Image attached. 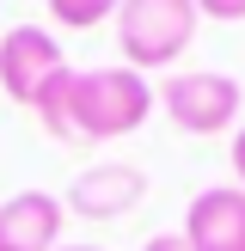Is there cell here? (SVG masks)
<instances>
[{"mask_svg": "<svg viewBox=\"0 0 245 251\" xmlns=\"http://www.w3.org/2000/svg\"><path fill=\"white\" fill-rule=\"evenodd\" d=\"M153 117V86L135 68H68L37 104V123L61 147H104Z\"/></svg>", "mask_w": 245, "mask_h": 251, "instance_id": "1", "label": "cell"}, {"mask_svg": "<svg viewBox=\"0 0 245 251\" xmlns=\"http://www.w3.org/2000/svg\"><path fill=\"white\" fill-rule=\"evenodd\" d=\"M196 25V0H122L117 6V49H122V68L147 74V68H172V61L190 49Z\"/></svg>", "mask_w": 245, "mask_h": 251, "instance_id": "2", "label": "cell"}, {"mask_svg": "<svg viewBox=\"0 0 245 251\" xmlns=\"http://www.w3.org/2000/svg\"><path fill=\"white\" fill-rule=\"evenodd\" d=\"M239 104H245L239 80H233V74H215V68L172 74V80L153 92V110H166L172 129H184V135H220V129H233V123H239Z\"/></svg>", "mask_w": 245, "mask_h": 251, "instance_id": "3", "label": "cell"}, {"mask_svg": "<svg viewBox=\"0 0 245 251\" xmlns=\"http://www.w3.org/2000/svg\"><path fill=\"white\" fill-rule=\"evenodd\" d=\"M61 74H68V55H61L55 31H43V25H12V31L0 37V92H6L12 104L37 110L43 92Z\"/></svg>", "mask_w": 245, "mask_h": 251, "instance_id": "4", "label": "cell"}, {"mask_svg": "<svg viewBox=\"0 0 245 251\" xmlns=\"http://www.w3.org/2000/svg\"><path fill=\"white\" fill-rule=\"evenodd\" d=\"M147 202V172L141 166H122V159H98L86 166L80 178L68 184L61 208H74L80 221H122Z\"/></svg>", "mask_w": 245, "mask_h": 251, "instance_id": "5", "label": "cell"}, {"mask_svg": "<svg viewBox=\"0 0 245 251\" xmlns=\"http://www.w3.org/2000/svg\"><path fill=\"white\" fill-rule=\"evenodd\" d=\"M184 239L196 251H245V190L239 184H208L190 196Z\"/></svg>", "mask_w": 245, "mask_h": 251, "instance_id": "6", "label": "cell"}, {"mask_svg": "<svg viewBox=\"0 0 245 251\" xmlns=\"http://www.w3.org/2000/svg\"><path fill=\"white\" fill-rule=\"evenodd\" d=\"M61 196L49 190H19L0 202V251H55L61 245Z\"/></svg>", "mask_w": 245, "mask_h": 251, "instance_id": "7", "label": "cell"}, {"mask_svg": "<svg viewBox=\"0 0 245 251\" xmlns=\"http://www.w3.org/2000/svg\"><path fill=\"white\" fill-rule=\"evenodd\" d=\"M117 6L122 0H49V19H55L61 31H92V25H104Z\"/></svg>", "mask_w": 245, "mask_h": 251, "instance_id": "8", "label": "cell"}, {"mask_svg": "<svg viewBox=\"0 0 245 251\" xmlns=\"http://www.w3.org/2000/svg\"><path fill=\"white\" fill-rule=\"evenodd\" d=\"M202 19H220V25H239L245 19V0H196Z\"/></svg>", "mask_w": 245, "mask_h": 251, "instance_id": "9", "label": "cell"}, {"mask_svg": "<svg viewBox=\"0 0 245 251\" xmlns=\"http://www.w3.org/2000/svg\"><path fill=\"white\" fill-rule=\"evenodd\" d=\"M141 251H196V245L184 239V233H153V239H147Z\"/></svg>", "mask_w": 245, "mask_h": 251, "instance_id": "10", "label": "cell"}, {"mask_svg": "<svg viewBox=\"0 0 245 251\" xmlns=\"http://www.w3.org/2000/svg\"><path fill=\"white\" fill-rule=\"evenodd\" d=\"M233 184H239V190H245V129L233 135Z\"/></svg>", "mask_w": 245, "mask_h": 251, "instance_id": "11", "label": "cell"}, {"mask_svg": "<svg viewBox=\"0 0 245 251\" xmlns=\"http://www.w3.org/2000/svg\"><path fill=\"white\" fill-rule=\"evenodd\" d=\"M55 251H104V245H55Z\"/></svg>", "mask_w": 245, "mask_h": 251, "instance_id": "12", "label": "cell"}]
</instances>
